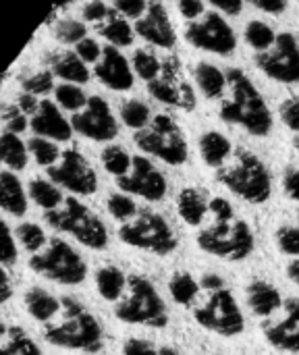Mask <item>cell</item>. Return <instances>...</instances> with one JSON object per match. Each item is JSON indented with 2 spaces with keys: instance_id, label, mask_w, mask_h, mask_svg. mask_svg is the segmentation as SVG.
<instances>
[{
  "instance_id": "1",
  "label": "cell",
  "mask_w": 299,
  "mask_h": 355,
  "mask_svg": "<svg viewBox=\"0 0 299 355\" xmlns=\"http://www.w3.org/2000/svg\"><path fill=\"white\" fill-rule=\"evenodd\" d=\"M210 216L212 223L202 227L196 235L198 248L227 262H241L248 260L256 250V235L252 227L239 218L225 198L210 200Z\"/></svg>"
},
{
  "instance_id": "2",
  "label": "cell",
  "mask_w": 299,
  "mask_h": 355,
  "mask_svg": "<svg viewBox=\"0 0 299 355\" xmlns=\"http://www.w3.org/2000/svg\"><path fill=\"white\" fill-rule=\"evenodd\" d=\"M227 83L231 87V98L221 104V119L229 125L244 127L250 135L266 137L273 131V112L254 85V81L239 69H231L227 73Z\"/></svg>"
},
{
  "instance_id": "3",
  "label": "cell",
  "mask_w": 299,
  "mask_h": 355,
  "mask_svg": "<svg viewBox=\"0 0 299 355\" xmlns=\"http://www.w3.org/2000/svg\"><path fill=\"white\" fill-rule=\"evenodd\" d=\"M60 320L44 329V339L60 349L98 354L104 347V331L98 318L73 297L60 300Z\"/></svg>"
},
{
  "instance_id": "4",
  "label": "cell",
  "mask_w": 299,
  "mask_h": 355,
  "mask_svg": "<svg viewBox=\"0 0 299 355\" xmlns=\"http://www.w3.org/2000/svg\"><path fill=\"white\" fill-rule=\"evenodd\" d=\"M216 179L233 196L248 204H266L273 196V177L266 164L252 152L239 150L233 164L219 168Z\"/></svg>"
},
{
  "instance_id": "5",
  "label": "cell",
  "mask_w": 299,
  "mask_h": 355,
  "mask_svg": "<svg viewBox=\"0 0 299 355\" xmlns=\"http://www.w3.org/2000/svg\"><path fill=\"white\" fill-rule=\"evenodd\" d=\"M114 316L125 324L164 329L169 324V310L154 287V283L142 275H131L127 279V295L114 306Z\"/></svg>"
},
{
  "instance_id": "6",
  "label": "cell",
  "mask_w": 299,
  "mask_h": 355,
  "mask_svg": "<svg viewBox=\"0 0 299 355\" xmlns=\"http://www.w3.org/2000/svg\"><path fill=\"white\" fill-rule=\"evenodd\" d=\"M44 220L52 229L75 237L87 250L102 252V250L108 248V231H106V225L100 220L98 214H94L77 198H67L60 208L50 210V212H44Z\"/></svg>"
},
{
  "instance_id": "7",
  "label": "cell",
  "mask_w": 299,
  "mask_h": 355,
  "mask_svg": "<svg viewBox=\"0 0 299 355\" xmlns=\"http://www.w3.org/2000/svg\"><path fill=\"white\" fill-rule=\"evenodd\" d=\"M29 268L58 285L75 287L87 279V262L65 239H50L46 250L29 258Z\"/></svg>"
},
{
  "instance_id": "8",
  "label": "cell",
  "mask_w": 299,
  "mask_h": 355,
  "mask_svg": "<svg viewBox=\"0 0 299 355\" xmlns=\"http://www.w3.org/2000/svg\"><path fill=\"white\" fill-rule=\"evenodd\" d=\"M194 320L208 333L235 339L246 331V318L233 291L225 285L210 289L204 304L194 308Z\"/></svg>"
},
{
  "instance_id": "9",
  "label": "cell",
  "mask_w": 299,
  "mask_h": 355,
  "mask_svg": "<svg viewBox=\"0 0 299 355\" xmlns=\"http://www.w3.org/2000/svg\"><path fill=\"white\" fill-rule=\"evenodd\" d=\"M133 139L142 152L156 156L171 166H181L189 158L187 139L169 114L154 116L152 125L135 131Z\"/></svg>"
},
{
  "instance_id": "10",
  "label": "cell",
  "mask_w": 299,
  "mask_h": 355,
  "mask_svg": "<svg viewBox=\"0 0 299 355\" xmlns=\"http://www.w3.org/2000/svg\"><path fill=\"white\" fill-rule=\"evenodd\" d=\"M119 239L135 250L152 252L156 256H171L179 241L173 227L156 212H139L133 220L123 223L119 229Z\"/></svg>"
},
{
  "instance_id": "11",
  "label": "cell",
  "mask_w": 299,
  "mask_h": 355,
  "mask_svg": "<svg viewBox=\"0 0 299 355\" xmlns=\"http://www.w3.org/2000/svg\"><path fill=\"white\" fill-rule=\"evenodd\" d=\"M258 69L279 81V83H299V44L293 33L283 31L277 35L273 48L256 54Z\"/></svg>"
},
{
  "instance_id": "12",
  "label": "cell",
  "mask_w": 299,
  "mask_h": 355,
  "mask_svg": "<svg viewBox=\"0 0 299 355\" xmlns=\"http://www.w3.org/2000/svg\"><path fill=\"white\" fill-rule=\"evenodd\" d=\"M48 177L58 187L75 196H92L98 189V175L85 156L77 150H67L60 154V162L48 168Z\"/></svg>"
},
{
  "instance_id": "13",
  "label": "cell",
  "mask_w": 299,
  "mask_h": 355,
  "mask_svg": "<svg viewBox=\"0 0 299 355\" xmlns=\"http://www.w3.org/2000/svg\"><path fill=\"white\" fill-rule=\"evenodd\" d=\"M185 40L206 52L221 56L231 54L237 48V37L233 27L216 12H208L202 21H194L185 29Z\"/></svg>"
},
{
  "instance_id": "14",
  "label": "cell",
  "mask_w": 299,
  "mask_h": 355,
  "mask_svg": "<svg viewBox=\"0 0 299 355\" xmlns=\"http://www.w3.org/2000/svg\"><path fill=\"white\" fill-rule=\"evenodd\" d=\"M117 187L123 193L137 196L148 202H160L169 191L164 175L146 156H133L131 171L117 179Z\"/></svg>"
},
{
  "instance_id": "15",
  "label": "cell",
  "mask_w": 299,
  "mask_h": 355,
  "mask_svg": "<svg viewBox=\"0 0 299 355\" xmlns=\"http://www.w3.org/2000/svg\"><path fill=\"white\" fill-rule=\"evenodd\" d=\"M71 125L73 131L94 141H110L119 135V123L102 96H89L85 108L73 114Z\"/></svg>"
},
{
  "instance_id": "16",
  "label": "cell",
  "mask_w": 299,
  "mask_h": 355,
  "mask_svg": "<svg viewBox=\"0 0 299 355\" xmlns=\"http://www.w3.org/2000/svg\"><path fill=\"white\" fill-rule=\"evenodd\" d=\"M148 92L162 104L177 106L183 110L196 108V94L187 81L181 79V62L177 58H166L162 64V77L148 81Z\"/></svg>"
},
{
  "instance_id": "17",
  "label": "cell",
  "mask_w": 299,
  "mask_h": 355,
  "mask_svg": "<svg viewBox=\"0 0 299 355\" xmlns=\"http://www.w3.org/2000/svg\"><path fill=\"white\" fill-rule=\"evenodd\" d=\"M262 335L277 352L299 355V300H285L281 316L262 322Z\"/></svg>"
},
{
  "instance_id": "18",
  "label": "cell",
  "mask_w": 299,
  "mask_h": 355,
  "mask_svg": "<svg viewBox=\"0 0 299 355\" xmlns=\"http://www.w3.org/2000/svg\"><path fill=\"white\" fill-rule=\"evenodd\" d=\"M137 35H142L146 42L160 46V48H173L177 42L175 29L171 25V19L166 15V8L160 2H150L146 17L137 19L135 23Z\"/></svg>"
},
{
  "instance_id": "19",
  "label": "cell",
  "mask_w": 299,
  "mask_h": 355,
  "mask_svg": "<svg viewBox=\"0 0 299 355\" xmlns=\"http://www.w3.org/2000/svg\"><path fill=\"white\" fill-rule=\"evenodd\" d=\"M96 77L114 92H127L133 87L131 64L114 46H106L102 50V58L96 64Z\"/></svg>"
},
{
  "instance_id": "20",
  "label": "cell",
  "mask_w": 299,
  "mask_h": 355,
  "mask_svg": "<svg viewBox=\"0 0 299 355\" xmlns=\"http://www.w3.org/2000/svg\"><path fill=\"white\" fill-rule=\"evenodd\" d=\"M29 127L37 137H46L52 141H69L73 135V125L60 114L58 106L50 100L40 102V108L31 116Z\"/></svg>"
},
{
  "instance_id": "21",
  "label": "cell",
  "mask_w": 299,
  "mask_h": 355,
  "mask_svg": "<svg viewBox=\"0 0 299 355\" xmlns=\"http://www.w3.org/2000/svg\"><path fill=\"white\" fill-rule=\"evenodd\" d=\"M246 300H248L250 310L262 320L273 318L277 312H281V308L285 304L281 291L275 285H271L268 281H262V279H256L246 287Z\"/></svg>"
},
{
  "instance_id": "22",
  "label": "cell",
  "mask_w": 299,
  "mask_h": 355,
  "mask_svg": "<svg viewBox=\"0 0 299 355\" xmlns=\"http://www.w3.org/2000/svg\"><path fill=\"white\" fill-rule=\"evenodd\" d=\"M177 214L189 227H202L210 214V200L196 187H185L177 196Z\"/></svg>"
},
{
  "instance_id": "23",
  "label": "cell",
  "mask_w": 299,
  "mask_h": 355,
  "mask_svg": "<svg viewBox=\"0 0 299 355\" xmlns=\"http://www.w3.org/2000/svg\"><path fill=\"white\" fill-rule=\"evenodd\" d=\"M0 208L17 218L27 212V191L15 173H0Z\"/></svg>"
},
{
  "instance_id": "24",
  "label": "cell",
  "mask_w": 299,
  "mask_h": 355,
  "mask_svg": "<svg viewBox=\"0 0 299 355\" xmlns=\"http://www.w3.org/2000/svg\"><path fill=\"white\" fill-rule=\"evenodd\" d=\"M23 302H25L27 314L37 322H50L54 316L60 314V308H62L58 297H54L52 293H48L46 289H40V287L27 289Z\"/></svg>"
},
{
  "instance_id": "25",
  "label": "cell",
  "mask_w": 299,
  "mask_h": 355,
  "mask_svg": "<svg viewBox=\"0 0 299 355\" xmlns=\"http://www.w3.org/2000/svg\"><path fill=\"white\" fill-rule=\"evenodd\" d=\"M231 152H233V146L229 137H225L219 131H206L200 137V154H202V160L210 168H223L227 160L231 158Z\"/></svg>"
},
{
  "instance_id": "26",
  "label": "cell",
  "mask_w": 299,
  "mask_h": 355,
  "mask_svg": "<svg viewBox=\"0 0 299 355\" xmlns=\"http://www.w3.org/2000/svg\"><path fill=\"white\" fill-rule=\"evenodd\" d=\"M127 275L119 266H102L96 272V289L104 302H119L127 291Z\"/></svg>"
},
{
  "instance_id": "27",
  "label": "cell",
  "mask_w": 299,
  "mask_h": 355,
  "mask_svg": "<svg viewBox=\"0 0 299 355\" xmlns=\"http://www.w3.org/2000/svg\"><path fill=\"white\" fill-rule=\"evenodd\" d=\"M52 73L69 83H87L89 81V69L87 64L75 54V52H60L50 58Z\"/></svg>"
},
{
  "instance_id": "28",
  "label": "cell",
  "mask_w": 299,
  "mask_h": 355,
  "mask_svg": "<svg viewBox=\"0 0 299 355\" xmlns=\"http://www.w3.org/2000/svg\"><path fill=\"white\" fill-rule=\"evenodd\" d=\"M196 81H198V87L202 89V94L210 100H216V98H223L225 96V89H227V75L210 64V62H200L196 67Z\"/></svg>"
},
{
  "instance_id": "29",
  "label": "cell",
  "mask_w": 299,
  "mask_h": 355,
  "mask_svg": "<svg viewBox=\"0 0 299 355\" xmlns=\"http://www.w3.org/2000/svg\"><path fill=\"white\" fill-rule=\"evenodd\" d=\"M27 144L19 139L17 133H2L0 135V162L6 164L10 171H23L27 166Z\"/></svg>"
},
{
  "instance_id": "30",
  "label": "cell",
  "mask_w": 299,
  "mask_h": 355,
  "mask_svg": "<svg viewBox=\"0 0 299 355\" xmlns=\"http://www.w3.org/2000/svg\"><path fill=\"white\" fill-rule=\"evenodd\" d=\"M200 291H202L200 281H196L189 272H175L169 281V293L173 302L183 308H191Z\"/></svg>"
},
{
  "instance_id": "31",
  "label": "cell",
  "mask_w": 299,
  "mask_h": 355,
  "mask_svg": "<svg viewBox=\"0 0 299 355\" xmlns=\"http://www.w3.org/2000/svg\"><path fill=\"white\" fill-rule=\"evenodd\" d=\"M27 196L44 210V212H50V210H56L62 206L65 198L58 189L56 183L52 181H46V179H33L27 187Z\"/></svg>"
},
{
  "instance_id": "32",
  "label": "cell",
  "mask_w": 299,
  "mask_h": 355,
  "mask_svg": "<svg viewBox=\"0 0 299 355\" xmlns=\"http://www.w3.org/2000/svg\"><path fill=\"white\" fill-rule=\"evenodd\" d=\"M100 35L110 42V46H131L133 44V27L117 17L114 12H108V21L100 25Z\"/></svg>"
},
{
  "instance_id": "33",
  "label": "cell",
  "mask_w": 299,
  "mask_h": 355,
  "mask_svg": "<svg viewBox=\"0 0 299 355\" xmlns=\"http://www.w3.org/2000/svg\"><path fill=\"white\" fill-rule=\"evenodd\" d=\"M0 355H42V349L21 327H10L8 341L0 345Z\"/></svg>"
},
{
  "instance_id": "34",
  "label": "cell",
  "mask_w": 299,
  "mask_h": 355,
  "mask_svg": "<svg viewBox=\"0 0 299 355\" xmlns=\"http://www.w3.org/2000/svg\"><path fill=\"white\" fill-rule=\"evenodd\" d=\"M100 158H102V166L106 168V173H110L117 179L127 175L131 171V164H133V158L121 146H106L102 150Z\"/></svg>"
},
{
  "instance_id": "35",
  "label": "cell",
  "mask_w": 299,
  "mask_h": 355,
  "mask_svg": "<svg viewBox=\"0 0 299 355\" xmlns=\"http://www.w3.org/2000/svg\"><path fill=\"white\" fill-rule=\"evenodd\" d=\"M54 98L58 106L71 112H79L87 104V96L77 83H60L58 87H54Z\"/></svg>"
},
{
  "instance_id": "36",
  "label": "cell",
  "mask_w": 299,
  "mask_h": 355,
  "mask_svg": "<svg viewBox=\"0 0 299 355\" xmlns=\"http://www.w3.org/2000/svg\"><path fill=\"white\" fill-rule=\"evenodd\" d=\"M27 150H29V154L35 158V162H37L40 166H44V168L54 166L56 160L60 158L58 146H56L52 139H46V137H37V135L31 137V139L27 141Z\"/></svg>"
},
{
  "instance_id": "37",
  "label": "cell",
  "mask_w": 299,
  "mask_h": 355,
  "mask_svg": "<svg viewBox=\"0 0 299 355\" xmlns=\"http://www.w3.org/2000/svg\"><path fill=\"white\" fill-rule=\"evenodd\" d=\"M246 40L252 48H256L258 52H264L273 48V44L277 42V33L264 21H250L246 27Z\"/></svg>"
},
{
  "instance_id": "38",
  "label": "cell",
  "mask_w": 299,
  "mask_h": 355,
  "mask_svg": "<svg viewBox=\"0 0 299 355\" xmlns=\"http://www.w3.org/2000/svg\"><path fill=\"white\" fill-rule=\"evenodd\" d=\"M15 235H17L19 243L23 245V250L29 252L31 256L37 254V252H42V248H44L46 241H48L44 229H42L40 225H35V223H21V225L17 227Z\"/></svg>"
},
{
  "instance_id": "39",
  "label": "cell",
  "mask_w": 299,
  "mask_h": 355,
  "mask_svg": "<svg viewBox=\"0 0 299 355\" xmlns=\"http://www.w3.org/2000/svg\"><path fill=\"white\" fill-rule=\"evenodd\" d=\"M106 208H108V214H110L114 220H119V223H129V220H133V218L139 214L137 204L131 200L129 193H123V191H121V193L108 196Z\"/></svg>"
},
{
  "instance_id": "40",
  "label": "cell",
  "mask_w": 299,
  "mask_h": 355,
  "mask_svg": "<svg viewBox=\"0 0 299 355\" xmlns=\"http://www.w3.org/2000/svg\"><path fill=\"white\" fill-rule=\"evenodd\" d=\"M121 119L131 129H146L150 123V108L142 100H129L121 106Z\"/></svg>"
},
{
  "instance_id": "41",
  "label": "cell",
  "mask_w": 299,
  "mask_h": 355,
  "mask_svg": "<svg viewBox=\"0 0 299 355\" xmlns=\"http://www.w3.org/2000/svg\"><path fill=\"white\" fill-rule=\"evenodd\" d=\"M133 69L135 73L146 79V81H152L156 79L160 73H162V62L148 50H135L133 54Z\"/></svg>"
},
{
  "instance_id": "42",
  "label": "cell",
  "mask_w": 299,
  "mask_h": 355,
  "mask_svg": "<svg viewBox=\"0 0 299 355\" xmlns=\"http://www.w3.org/2000/svg\"><path fill=\"white\" fill-rule=\"evenodd\" d=\"M85 33V25L75 19H62L54 25V37L62 44H79L83 37H87Z\"/></svg>"
},
{
  "instance_id": "43",
  "label": "cell",
  "mask_w": 299,
  "mask_h": 355,
  "mask_svg": "<svg viewBox=\"0 0 299 355\" xmlns=\"http://www.w3.org/2000/svg\"><path fill=\"white\" fill-rule=\"evenodd\" d=\"M275 239H277V248L281 254L299 258V227H293V225L281 227L275 233Z\"/></svg>"
},
{
  "instance_id": "44",
  "label": "cell",
  "mask_w": 299,
  "mask_h": 355,
  "mask_svg": "<svg viewBox=\"0 0 299 355\" xmlns=\"http://www.w3.org/2000/svg\"><path fill=\"white\" fill-rule=\"evenodd\" d=\"M19 258L17 241L12 237L10 227L0 218V266H12Z\"/></svg>"
},
{
  "instance_id": "45",
  "label": "cell",
  "mask_w": 299,
  "mask_h": 355,
  "mask_svg": "<svg viewBox=\"0 0 299 355\" xmlns=\"http://www.w3.org/2000/svg\"><path fill=\"white\" fill-rule=\"evenodd\" d=\"M23 89L33 96H44L52 89V73L50 71H40L23 79Z\"/></svg>"
},
{
  "instance_id": "46",
  "label": "cell",
  "mask_w": 299,
  "mask_h": 355,
  "mask_svg": "<svg viewBox=\"0 0 299 355\" xmlns=\"http://www.w3.org/2000/svg\"><path fill=\"white\" fill-rule=\"evenodd\" d=\"M102 50L100 44L92 37H83L79 44H75V54L83 60V62H98L100 56H102Z\"/></svg>"
},
{
  "instance_id": "47",
  "label": "cell",
  "mask_w": 299,
  "mask_h": 355,
  "mask_svg": "<svg viewBox=\"0 0 299 355\" xmlns=\"http://www.w3.org/2000/svg\"><path fill=\"white\" fill-rule=\"evenodd\" d=\"M123 355H158L160 354V347H156L152 341H146V339H127L123 343Z\"/></svg>"
},
{
  "instance_id": "48",
  "label": "cell",
  "mask_w": 299,
  "mask_h": 355,
  "mask_svg": "<svg viewBox=\"0 0 299 355\" xmlns=\"http://www.w3.org/2000/svg\"><path fill=\"white\" fill-rule=\"evenodd\" d=\"M281 121L299 135V98H289L281 104Z\"/></svg>"
},
{
  "instance_id": "49",
  "label": "cell",
  "mask_w": 299,
  "mask_h": 355,
  "mask_svg": "<svg viewBox=\"0 0 299 355\" xmlns=\"http://www.w3.org/2000/svg\"><path fill=\"white\" fill-rule=\"evenodd\" d=\"M114 8L129 19H142V15L148 10V4L146 0H114Z\"/></svg>"
},
{
  "instance_id": "50",
  "label": "cell",
  "mask_w": 299,
  "mask_h": 355,
  "mask_svg": "<svg viewBox=\"0 0 299 355\" xmlns=\"http://www.w3.org/2000/svg\"><path fill=\"white\" fill-rule=\"evenodd\" d=\"M108 6L102 2V0H89L85 6H83V19L85 21H92V23H98L102 19L108 17Z\"/></svg>"
},
{
  "instance_id": "51",
  "label": "cell",
  "mask_w": 299,
  "mask_h": 355,
  "mask_svg": "<svg viewBox=\"0 0 299 355\" xmlns=\"http://www.w3.org/2000/svg\"><path fill=\"white\" fill-rule=\"evenodd\" d=\"M283 191L289 200L299 202V168H291L283 177Z\"/></svg>"
},
{
  "instance_id": "52",
  "label": "cell",
  "mask_w": 299,
  "mask_h": 355,
  "mask_svg": "<svg viewBox=\"0 0 299 355\" xmlns=\"http://www.w3.org/2000/svg\"><path fill=\"white\" fill-rule=\"evenodd\" d=\"M177 6L185 19H198L204 15V2L202 0H177Z\"/></svg>"
},
{
  "instance_id": "53",
  "label": "cell",
  "mask_w": 299,
  "mask_h": 355,
  "mask_svg": "<svg viewBox=\"0 0 299 355\" xmlns=\"http://www.w3.org/2000/svg\"><path fill=\"white\" fill-rule=\"evenodd\" d=\"M250 4H254L256 8L264 10V12H273L279 15L287 8V0H248Z\"/></svg>"
},
{
  "instance_id": "54",
  "label": "cell",
  "mask_w": 299,
  "mask_h": 355,
  "mask_svg": "<svg viewBox=\"0 0 299 355\" xmlns=\"http://www.w3.org/2000/svg\"><path fill=\"white\" fill-rule=\"evenodd\" d=\"M212 6L223 10L225 15H239L244 8V0H208Z\"/></svg>"
},
{
  "instance_id": "55",
  "label": "cell",
  "mask_w": 299,
  "mask_h": 355,
  "mask_svg": "<svg viewBox=\"0 0 299 355\" xmlns=\"http://www.w3.org/2000/svg\"><path fill=\"white\" fill-rule=\"evenodd\" d=\"M17 106L21 108L23 114H31V116H33V114L37 112V108H40V102H37V98H35L33 94H27V92H25V94L19 96V104H17Z\"/></svg>"
},
{
  "instance_id": "56",
  "label": "cell",
  "mask_w": 299,
  "mask_h": 355,
  "mask_svg": "<svg viewBox=\"0 0 299 355\" xmlns=\"http://www.w3.org/2000/svg\"><path fill=\"white\" fill-rule=\"evenodd\" d=\"M27 127H29V121H27V116H25L21 110H19L17 114H12V116L6 121V131H8V133H17V135H19V133H23Z\"/></svg>"
},
{
  "instance_id": "57",
  "label": "cell",
  "mask_w": 299,
  "mask_h": 355,
  "mask_svg": "<svg viewBox=\"0 0 299 355\" xmlns=\"http://www.w3.org/2000/svg\"><path fill=\"white\" fill-rule=\"evenodd\" d=\"M10 297H12V285H10V279H8L4 266H0V306L6 304Z\"/></svg>"
},
{
  "instance_id": "58",
  "label": "cell",
  "mask_w": 299,
  "mask_h": 355,
  "mask_svg": "<svg viewBox=\"0 0 299 355\" xmlns=\"http://www.w3.org/2000/svg\"><path fill=\"white\" fill-rule=\"evenodd\" d=\"M200 285H202V289L210 291V289H219V287H225L227 283H225V279H223V277H219V275H214V272H208V275H204V277H202Z\"/></svg>"
},
{
  "instance_id": "59",
  "label": "cell",
  "mask_w": 299,
  "mask_h": 355,
  "mask_svg": "<svg viewBox=\"0 0 299 355\" xmlns=\"http://www.w3.org/2000/svg\"><path fill=\"white\" fill-rule=\"evenodd\" d=\"M287 279H289L291 283H296L299 287V260H293V262L287 266Z\"/></svg>"
},
{
  "instance_id": "60",
  "label": "cell",
  "mask_w": 299,
  "mask_h": 355,
  "mask_svg": "<svg viewBox=\"0 0 299 355\" xmlns=\"http://www.w3.org/2000/svg\"><path fill=\"white\" fill-rule=\"evenodd\" d=\"M158 355H179V352H175L173 347H160V354Z\"/></svg>"
},
{
  "instance_id": "61",
  "label": "cell",
  "mask_w": 299,
  "mask_h": 355,
  "mask_svg": "<svg viewBox=\"0 0 299 355\" xmlns=\"http://www.w3.org/2000/svg\"><path fill=\"white\" fill-rule=\"evenodd\" d=\"M4 335H8V329H6V324H4V322L0 320V339H2Z\"/></svg>"
},
{
  "instance_id": "62",
  "label": "cell",
  "mask_w": 299,
  "mask_h": 355,
  "mask_svg": "<svg viewBox=\"0 0 299 355\" xmlns=\"http://www.w3.org/2000/svg\"><path fill=\"white\" fill-rule=\"evenodd\" d=\"M293 144H296V148H298V150H299V135H298V137H296V139H293Z\"/></svg>"
}]
</instances>
